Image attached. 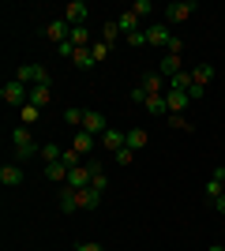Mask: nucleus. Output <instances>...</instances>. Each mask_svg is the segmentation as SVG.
Wrapping results in <instances>:
<instances>
[{
  "instance_id": "4468645a",
  "label": "nucleus",
  "mask_w": 225,
  "mask_h": 251,
  "mask_svg": "<svg viewBox=\"0 0 225 251\" xmlns=\"http://www.w3.org/2000/svg\"><path fill=\"white\" fill-rule=\"evenodd\" d=\"M60 210H64V214L83 210V199H79V191H75V188H64V191H60Z\"/></svg>"
},
{
  "instance_id": "a18cd8bd",
  "label": "nucleus",
  "mask_w": 225,
  "mask_h": 251,
  "mask_svg": "<svg viewBox=\"0 0 225 251\" xmlns=\"http://www.w3.org/2000/svg\"><path fill=\"white\" fill-rule=\"evenodd\" d=\"M206 251H225V248H222V244H210V248H206Z\"/></svg>"
},
{
  "instance_id": "c03bdc74",
  "label": "nucleus",
  "mask_w": 225,
  "mask_h": 251,
  "mask_svg": "<svg viewBox=\"0 0 225 251\" xmlns=\"http://www.w3.org/2000/svg\"><path fill=\"white\" fill-rule=\"evenodd\" d=\"M214 206H218V214L225 218V195H218V199H214Z\"/></svg>"
},
{
  "instance_id": "f8f14e48",
  "label": "nucleus",
  "mask_w": 225,
  "mask_h": 251,
  "mask_svg": "<svg viewBox=\"0 0 225 251\" xmlns=\"http://www.w3.org/2000/svg\"><path fill=\"white\" fill-rule=\"evenodd\" d=\"M143 109H147L150 116H158V120H165V116H169V98H165V94H150Z\"/></svg>"
},
{
  "instance_id": "1a4fd4ad",
  "label": "nucleus",
  "mask_w": 225,
  "mask_h": 251,
  "mask_svg": "<svg viewBox=\"0 0 225 251\" xmlns=\"http://www.w3.org/2000/svg\"><path fill=\"white\" fill-rule=\"evenodd\" d=\"M101 147L109 150V154H117V150L128 147V131H117V127H109L105 135H101Z\"/></svg>"
},
{
  "instance_id": "2f4dec72",
  "label": "nucleus",
  "mask_w": 225,
  "mask_h": 251,
  "mask_svg": "<svg viewBox=\"0 0 225 251\" xmlns=\"http://www.w3.org/2000/svg\"><path fill=\"white\" fill-rule=\"evenodd\" d=\"M72 64H75V68H94V56H90V49H75Z\"/></svg>"
},
{
  "instance_id": "dca6fc26",
  "label": "nucleus",
  "mask_w": 225,
  "mask_h": 251,
  "mask_svg": "<svg viewBox=\"0 0 225 251\" xmlns=\"http://www.w3.org/2000/svg\"><path fill=\"white\" fill-rule=\"evenodd\" d=\"M30 143H34V131L26 124H15V127H11V147H15V150H19V147H30Z\"/></svg>"
},
{
  "instance_id": "423d86ee",
  "label": "nucleus",
  "mask_w": 225,
  "mask_h": 251,
  "mask_svg": "<svg viewBox=\"0 0 225 251\" xmlns=\"http://www.w3.org/2000/svg\"><path fill=\"white\" fill-rule=\"evenodd\" d=\"M180 72H188V68H184V60L176 52H165L158 60V75H165V79H173V75H180Z\"/></svg>"
},
{
  "instance_id": "393cba45",
  "label": "nucleus",
  "mask_w": 225,
  "mask_h": 251,
  "mask_svg": "<svg viewBox=\"0 0 225 251\" xmlns=\"http://www.w3.org/2000/svg\"><path fill=\"white\" fill-rule=\"evenodd\" d=\"M79 199H83V210H94L98 202H101V191H98V188H83V191H79Z\"/></svg>"
},
{
  "instance_id": "f03ea898",
  "label": "nucleus",
  "mask_w": 225,
  "mask_h": 251,
  "mask_svg": "<svg viewBox=\"0 0 225 251\" xmlns=\"http://www.w3.org/2000/svg\"><path fill=\"white\" fill-rule=\"evenodd\" d=\"M0 98H4V101L8 105H30V86L26 83H19V79H8V83L0 86Z\"/></svg>"
},
{
  "instance_id": "4c0bfd02",
  "label": "nucleus",
  "mask_w": 225,
  "mask_h": 251,
  "mask_svg": "<svg viewBox=\"0 0 225 251\" xmlns=\"http://www.w3.org/2000/svg\"><path fill=\"white\" fill-rule=\"evenodd\" d=\"M90 188L105 191V188H109V176H105V173H94V176H90Z\"/></svg>"
},
{
  "instance_id": "f704fd0d",
  "label": "nucleus",
  "mask_w": 225,
  "mask_h": 251,
  "mask_svg": "<svg viewBox=\"0 0 225 251\" xmlns=\"http://www.w3.org/2000/svg\"><path fill=\"white\" fill-rule=\"evenodd\" d=\"M113 161H117V165H131V161H135V150H131V147L117 150V154H113Z\"/></svg>"
},
{
  "instance_id": "79ce46f5",
  "label": "nucleus",
  "mask_w": 225,
  "mask_h": 251,
  "mask_svg": "<svg viewBox=\"0 0 225 251\" xmlns=\"http://www.w3.org/2000/svg\"><path fill=\"white\" fill-rule=\"evenodd\" d=\"M180 49H184V42H180V38H173V42H169V49H165V52H176V56H180Z\"/></svg>"
},
{
  "instance_id": "a878e982",
  "label": "nucleus",
  "mask_w": 225,
  "mask_h": 251,
  "mask_svg": "<svg viewBox=\"0 0 225 251\" xmlns=\"http://www.w3.org/2000/svg\"><path fill=\"white\" fill-rule=\"evenodd\" d=\"M120 38H124V34H120L117 23H105V26H101V42H105V45H117Z\"/></svg>"
},
{
  "instance_id": "0eeeda50",
  "label": "nucleus",
  "mask_w": 225,
  "mask_h": 251,
  "mask_svg": "<svg viewBox=\"0 0 225 251\" xmlns=\"http://www.w3.org/2000/svg\"><path fill=\"white\" fill-rule=\"evenodd\" d=\"M86 15H90V8H86L83 0H72V4L64 8V23H68V26H83Z\"/></svg>"
},
{
  "instance_id": "a19ab883",
  "label": "nucleus",
  "mask_w": 225,
  "mask_h": 251,
  "mask_svg": "<svg viewBox=\"0 0 225 251\" xmlns=\"http://www.w3.org/2000/svg\"><path fill=\"white\" fill-rule=\"evenodd\" d=\"M75 251H105V248H101V244H98V240H83V244H79V248H75Z\"/></svg>"
},
{
  "instance_id": "39448f33",
  "label": "nucleus",
  "mask_w": 225,
  "mask_h": 251,
  "mask_svg": "<svg viewBox=\"0 0 225 251\" xmlns=\"http://www.w3.org/2000/svg\"><path fill=\"white\" fill-rule=\"evenodd\" d=\"M83 131H90L94 139H101L109 131V124H105V116L98 113V109H86V116H83Z\"/></svg>"
},
{
  "instance_id": "20e7f679",
  "label": "nucleus",
  "mask_w": 225,
  "mask_h": 251,
  "mask_svg": "<svg viewBox=\"0 0 225 251\" xmlns=\"http://www.w3.org/2000/svg\"><path fill=\"white\" fill-rule=\"evenodd\" d=\"M195 8H199L195 0H173L169 8H165V23H188Z\"/></svg>"
},
{
  "instance_id": "9b49d317",
  "label": "nucleus",
  "mask_w": 225,
  "mask_h": 251,
  "mask_svg": "<svg viewBox=\"0 0 225 251\" xmlns=\"http://www.w3.org/2000/svg\"><path fill=\"white\" fill-rule=\"evenodd\" d=\"M90 176H94V173H90V169H86V161H83V165H75L72 173H68V188H75V191L90 188Z\"/></svg>"
},
{
  "instance_id": "473e14b6",
  "label": "nucleus",
  "mask_w": 225,
  "mask_h": 251,
  "mask_svg": "<svg viewBox=\"0 0 225 251\" xmlns=\"http://www.w3.org/2000/svg\"><path fill=\"white\" fill-rule=\"evenodd\" d=\"M109 52H113V45H105V42H94V45H90V56H94V64H101Z\"/></svg>"
},
{
  "instance_id": "5701e85b",
  "label": "nucleus",
  "mask_w": 225,
  "mask_h": 251,
  "mask_svg": "<svg viewBox=\"0 0 225 251\" xmlns=\"http://www.w3.org/2000/svg\"><path fill=\"white\" fill-rule=\"evenodd\" d=\"M192 79L199 86H206L210 79H214V64H195V68H192Z\"/></svg>"
},
{
  "instance_id": "b1692460",
  "label": "nucleus",
  "mask_w": 225,
  "mask_h": 251,
  "mask_svg": "<svg viewBox=\"0 0 225 251\" xmlns=\"http://www.w3.org/2000/svg\"><path fill=\"white\" fill-rule=\"evenodd\" d=\"M45 180H68V165L64 161H49L45 165Z\"/></svg>"
},
{
  "instance_id": "58836bf2",
  "label": "nucleus",
  "mask_w": 225,
  "mask_h": 251,
  "mask_svg": "<svg viewBox=\"0 0 225 251\" xmlns=\"http://www.w3.org/2000/svg\"><path fill=\"white\" fill-rule=\"evenodd\" d=\"M147 90H143V86H135V90H131V94H128V101H139V105H147Z\"/></svg>"
},
{
  "instance_id": "c9c22d12",
  "label": "nucleus",
  "mask_w": 225,
  "mask_h": 251,
  "mask_svg": "<svg viewBox=\"0 0 225 251\" xmlns=\"http://www.w3.org/2000/svg\"><path fill=\"white\" fill-rule=\"evenodd\" d=\"M34 154H42V147H38V143H30V147H19V150H15V161H26V157H34Z\"/></svg>"
},
{
  "instance_id": "6ab92c4d",
  "label": "nucleus",
  "mask_w": 225,
  "mask_h": 251,
  "mask_svg": "<svg viewBox=\"0 0 225 251\" xmlns=\"http://www.w3.org/2000/svg\"><path fill=\"white\" fill-rule=\"evenodd\" d=\"M68 42H72L75 49H90V45H94V38H90V30H86V26H72V38H68Z\"/></svg>"
},
{
  "instance_id": "f3484780",
  "label": "nucleus",
  "mask_w": 225,
  "mask_h": 251,
  "mask_svg": "<svg viewBox=\"0 0 225 251\" xmlns=\"http://www.w3.org/2000/svg\"><path fill=\"white\" fill-rule=\"evenodd\" d=\"M0 184H4V188H19L23 184V169L19 165H4L0 169Z\"/></svg>"
},
{
  "instance_id": "e433bc0d",
  "label": "nucleus",
  "mask_w": 225,
  "mask_h": 251,
  "mask_svg": "<svg viewBox=\"0 0 225 251\" xmlns=\"http://www.w3.org/2000/svg\"><path fill=\"white\" fill-rule=\"evenodd\" d=\"M124 45H131V49H139V45H147V30H135L124 38Z\"/></svg>"
},
{
  "instance_id": "ddd939ff",
  "label": "nucleus",
  "mask_w": 225,
  "mask_h": 251,
  "mask_svg": "<svg viewBox=\"0 0 225 251\" xmlns=\"http://www.w3.org/2000/svg\"><path fill=\"white\" fill-rule=\"evenodd\" d=\"M143 90H147V94H165V90H169V79H165V75H158V72H150V75H143Z\"/></svg>"
},
{
  "instance_id": "9d476101",
  "label": "nucleus",
  "mask_w": 225,
  "mask_h": 251,
  "mask_svg": "<svg viewBox=\"0 0 225 251\" xmlns=\"http://www.w3.org/2000/svg\"><path fill=\"white\" fill-rule=\"evenodd\" d=\"M45 38H49V42H56V45H64L68 38H72V26H68L64 19H53L49 26H45Z\"/></svg>"
},
{
  "instance_id": "7c9ffc66",
  "label": "nucleus",
  "mask_w": 225,
  "mask_h": 251,
  "mask_svg": "<svg viewBox=\"0 0 225 251\" xmlns=\"http://www.w3.org/2000/svg\"><path fill=\"white\" fill-rule=\"evenodd\" d=\"M203 195H206L210 202H214L218 195H225V184H222V180H214V176H210V180H206V188H203Z\"/></svg>"
},
{
  "instance_id": "7ed1b4c3",
  "label": "nucleus",
  "mask_w": 225,
  "mask_h": 251,
  "mask_svg": "<svg viewBox=\"0 0 225 251\" xmlns=\"http://www.w3.org/2000/svg\"><path fill=\"white\" fill-rule=\"evenodd\" d=\"M147 30V45H158V49H169L173 42V30H169V23L158 19V23H150V26H143Z\"/></svg>"
},
{
  "instance_id": "a211bd4d",
  "label": "nucleus",
  "mask_w": 225,
  "mask_h": 251,
  "mask_svg": "<svg viewBox=\"0 0 225 251\" xmlns=\"http://www.w3.org/2000/svg\"><path fill=\"white\" fill-rule=\"evenodd\" d=\"M117 26H120V34H124V38H128V34H135V30H143V26H139V19H135V11H124V15H120V19H117Z\"/></svg>"
},
{
  "instance_id": "c85d7f7f",
  "label": "nucleus",
  "mask_w": 225,
  "mask_h": 251,
  "mask_svg": "<svg viewBox=\"0 0 225 251\" xmlns=\"http://www.w3.org/2000/svg\"><path fill=\"white\" fill-rule=\"evenodd\" d=\"M38 157H42L45 165H49V161H60V157H64V150L56 147V143H45V147H42V154H38Z\"/></svg>"
},
{
  "instance_id": "aec40b11",
  "label": "nucleus",
  "mask_w": 225,
  "mask_h": 251,
  "mask_svg": "<svg viewBox=\"0 0 225 251\" xmlns=\"http://www.w3.org/2000/svg\"><path fill=\"white\" fill-rule=\"evenodd\" d=\"M165 98H169V113H184V109H188V101H192L184 90H165Z\"/></svg>"
},
{
  "instance_id": "ea45409f",
  "label": "nucleus",
  "mask_w": 225,
  "mask_h": 251,
  "mask_svg": "<svg viewBox=\"0 0 225 251\" xmlns=\"http://www.w3.org/2000/svg\"><path fill=\"white\" fill-rule=\"evenodd\" d=\"M203 94H206V86H199V83H192V86H188V98H192V101H199Z\"/></svg>"
},
{
  "instance_id": "72a5a7b5",
  "label": "nucleus",
  "mask_w": 225,
  "mask_h": 251,
  "mask_svg": "<svg viewBox=\"0 0 225 251\" xmlns=\"http://www.w3.org/2000/svg\"><path fill=\"white\" fill-rule=\"evenodd\" d=\"M131 11H135V19H147L150 11H154V0H135V4H131Z\"/></svg>"
},
{
  "instance_id": "2eb2a0df",
  "label": "nucleus",
  "mask_w": 225,
  "mask_h": 251,
  "mask_svg": "<svg viewBox=\"0 0 225 251\" xmlns=\"http://www.w3.org/2000/svg\"><path fill=\"white\" fill-rule=\"evenodd\" d=\"M49 101H53V83H45V86H30V105L45 109Z\"/></svg>"
},
{
  "instance_id": "f257e3e1",
  "label": "nucleus",
  "mask_w": 225,
  "mask_h": 251,
  "mask_svg": "<svg viewBox=\"0 0 225 251\" xmlns=\"http://www.w3.org/2000/svg\"><path fill=\"white\" fill-rule=\"evenodd\" d=\"M15 79H19V83H26V86H45V83H53V75L45 72L42 64H19V68H15Z\"/></svg>"
},
{
  "instance_id": "4be33fe9",
  "label": "nucleus",
  "mask_w": 225,
  "mask_h": 251,
  "mask_svg": "<svg viewBox=\"0 0 225 251\" xmlns=\"http://www.w3.org/2000/svg\"><path fill=\"white\" fill-rule=\"evenodd\" d=\"M147 143H150V135L143 131V127H128V147L135 150V154H139V150L147 147Z\"/></svg>"
},
{
  "instance_id": "c756f323",
  "label": "nucleus",
  "mask_w": 225,
  "mask_h": 251,
  "mask_svg": "<svg viewBox=\"0 0 225 251\" xmlns=\"http://www.w3.org/2000/svg\"><path fill=\"white\" fill-rule=\"evenodd\" d=\"M38 113H42V109H38V105H23V109H19V124L34 127V120H38Z\"/></svg>"
},
{
  "instance_id": "412c9836",
  "label": "nucleus",
  "mask_w": 225,
  "mask_h": 251,
  "mask_svg": "<svg viewBox=\"0 0 225 251\" xmlns=\"http://www.w3.org/2000/svg\"><path fill=\"white\" fill-rule=\"evenodd\" d=\"M83 116H86V109H75V105H68V109H64V124L75 127V131H83Z\"/></svg>"
},
{
  "instance_id": "37998d69",
  "label": "nucleus",
  "mask_w": 225,
  "mask_h": 251,
  "mask_svg": "<svg viewBox=\"0 0 225 251\" xmlns=\"http://www.w3.org/2000/svg\"><path fill=\"white\" fill-rule=\"evenodd\" d=\"M210 176H214V180H222V184H225V165H218L214 173H210Z\"/></svg>"
},
{
  "instance_id": "cd10ccee",
  "label": "nucleus",
  "mask_w": 225,
  "mask_h": 251,
  "mask_svg": "<svg viewBox=\"0 0 225 251\" xmlns=\"http://www.w3.org/2000/svg\"><path fill=\"white\" fill-rule=\"evenodd\" d=\"M165 124L176 127V131H192V120H188L184 113H169V116H165Z\"/></svg>"
},
{
  "instance_id": "bb28decb",
  "label": "nucleus",
  "mask_w": 225,
  "mask_h": 251,
  "mask_svg": "<svg viewBox=\"0 0 225 251\" xmlns=\"http://www.w3.org/2000/svg\"><path fill=\"white\" fill-rule=\"evenodd\" d=\"M195 79H192V72H180V75H173L169 79V90H184V94H188V86H192Z\"/></svg>"
},
{
  "instance_id": "6e6552de",
  "label": "nucleus",
  "mask_w": 225,
  "mask_h": 251,
  "mask_svg": "<svg viewBox=\"0 0 225 251\" xmlns=\"http://www.w3.org/2000/svg\"><path fill=\"white\" fill-rule=\"evenodd\" d=\"M98 147V139L90 135V131H72V150L79 157H90V150Z\"/></svg>"
}]
</instances>
